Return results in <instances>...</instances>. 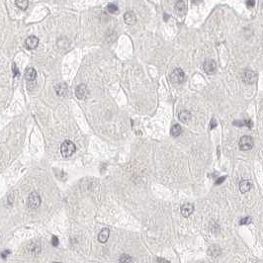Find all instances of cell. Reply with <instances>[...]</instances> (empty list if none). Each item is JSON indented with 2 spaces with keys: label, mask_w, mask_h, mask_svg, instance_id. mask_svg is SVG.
Listing matches in <instances>:
<instances>
[{
  "label": "cell",
  "mask_w": 263,
  "mask_h": 263,
  "mask_svg": "<svg viewBox=\"0 0 263 263\" xmlns=\"http://www.w3.org/2000/svg\"><path fill=\"white\" fill-rule=\"evenodd\" d=\"M75 151V145L71 141H65L61 145V152L63 157H69Z\"/></svg>",
  "instance_id": "cell-1"
},
{
  "label": "cell",
  "mask_w": 263,
  "mask_h": 263,
  "mask_svg": "<svg viewBox=\"0 0 263 263\" xmlns=\"http://www.w3.org/2000/svg\"><path fill=\"white\" fill-rule=\"evenodd\" d=\"M169 79L172 82V83H182V82L185 80V74H184V71L181 68H176L174 69L172 72L169 75Z\"/></svg>",
  "instance_id": "cell-2"
},
{
  "label": "cell",
  "mask_w": 263,
  "mask_h": 263,
  "mask_svg": "<svg viewBox=\"0 0 263 263\" xmlns=\"http://www.w3.org/2000/svg\"><path fill=\"white\" fill-rule=\"evenodd\" d=\"M28 207L30 209H37L41 205V197L37 192H32L28 197Z\"/></svg>",
  "instance_id": "cell-3"
},
{
  "label": "cell",
  "mask_w": 263,
  "mask_h": 263,
  "mask_svg": "<svg viewBox=\"0 0 263 263\" xmlns=\"http://www.w3.org/2000/svg\"><path fill=\"white\" fill-rule=\"evenodd\" d=\"M253 140L252 138L249 136H244L240 138L239 141V148L243 150V151H246V150H249L253 148Z\"/></svg>",
  "instance_id": "cell-4"
},
{
  "label": "cell",
  "mask_w": 263,
  "mask_h": 263,
  "mask_svg": "<svg viewBox=\"0 0 263 263\" xmlns=\"http://www.w3.org/2000/svg\"><path fill=\"white\" fill-rule=\"evenodd\" d=\"M256 78H257V75L256 73L254 72L252 70H249V69H246L243 71L242 73V80L245 82V83H249V84H252L256 81Z\"/></svg>",
  "instance_id": "cell-5"
},
{
  "label": "cell",
  "mask_w": 263,
  "mask_h": 263,
  "mask_svg": "<svg viewBox=\"0 0 263 263\" xmlns=\"http://www.w3.org/2000/svg\"><path fill=\"white\" fill-rule=\"evenodd\" d=\"M203 68H204L206 73L213 74V73H215V71L217 69V65L215 61H213V59H207V61H205V62L203 63Z\"/></svg>",
  "instance_id": "cell-6"
},
{
  "label": "cell",
  "mask_w": 263,
  "mask_h": 263,
  "mask_svg": "<svg viewBox=\"0 0 263 263\" xmlns=\"http://www.w3.org/2000/svg\"><path fill=\"white\" fill-rule=\"evenodd\" d=\"M75 95H76L78 99L84 100L88 95V90H87V87H86V85L85 84L78 85L76 89H75Z\"/></svg>",
  "instance_id": "cell-7"
},
{
  "label": "cell",
  "mask_w": 263,
  "mask_h": 263,
  "mask_svg": "<svg viewBox=\"0 0 263 263\" xmlns=\"http://www.w3.org/2000/svg\"><path fill=\"white\" fill-rule=\"evenodd\" d=\"M39 45V39L35 36H30L25 41V46L28 50H34Z\"/></svg>",
  "instance_id": "cell-8"
},
{
  "label": "cell",
  "mask_w": 263,
  "mask_h": 263,
  "mask_svg": "<svg viewBox=\"0 0 263 263\" xmlns=\"http://www.w3.org/2000/svg\"><path fill=\"white\" fill-rule=\"evenodd\" d=\"M194 212V206L192 204H190V203H187V204L183 205L181 207V214L183 217H189L191 214H192Z\"/></svg>",
  "instance_id": "cell-9"
},
{
  "label": "cell",
  "mask_w": 263,
  "mask_h": 263,
  "mask_svg": "<svg viewBox=\"0 0 263 263\" xmlns=\"http://www.w3.org/2000/svg\"><path fill=\"white\" fill-rule=\"evenodd\" d=\"M124 20H125L127 24L134 25L137 22V17L133 11H129V12H127L125 15H124Z\"/></svg>",
  "instance_id": "cell-10"
},
{
  "label": "cell",
  "mask_w": 263,
  "mask_h": 263,
  "mask_svg": "<svg viewBox=\"0 0 263 263\" xmlns=\"http://www.w3.org/2000/svg\"><path fill=\"white\" fill-rule=\"evenodd\" d=\"M36 76H37V71L35 70V68H33V67H28V68L26 69V71H25V78L28 81L35 80Z\"/></svg>",
  "instance_id": "cell-11"
},
{
  "label": "cell",
  "mask_w": 263,
  "mask_h": 263,
  "mask_svg": "<svg viewBox=\"0 0 263 263\" xmlns=\"http://www.w3.org/2000/svg\"><path fill=\"white\" fill-rule=\"evenodd\" d=\"M186 3L184 1H178L174 6V10L175 12L179 14V15H183L186 12Z\"/></svg>",
  "instance_id": "cell-12"
},
{
  "label": "cell",
  "mask_w": 263,
  "mask_h": 263,
  "mask_svg": "<svg viewBox=\"0 0 263 263\" xmlns=\"http://www.w3.org/2000/svg\"><path fill=\"white\" fill-rule=\"evenodd\" d=\"M109 235H110V231L108 228H103L98 235V240L101 243H105L108 240Z\"/></svg>",
  "instance_id": "cell-13"
},
{
  "label": "cell",
  "mask_w": 263,
  "mask_h": 263,
  "mask_svg": "<svg viewBox=\"0 0 263 263\" xmlns=\"http://www.w3.org/2000/svg\"><path fill=\"white\" fill-rule=\"evenodd\" d=\"M55 92L58 96H65L67 93V86L65 83H59L55 87Z\"/></svg>",
  "instance_id": "cell-14"
},
{
  "label": "cell",
  "mask_w": 263,
  "mask_h": 263,
  "mask_svg": "<svg viewBox=\"0 0 263 263\" xmlns=\"http://www.w3.org/2000/svg\"><path fill=\"white\" fill-rule=\"evenodd\" d=\"M178 117H179L180 121H181V122L187 123V122L190 121V119H191V117H192V116H191V113H190L189 111L183 110V111H181V112H179Z\"/></svg>",
  "instance_id": "cell-15"
},
{
  "label": "cell",
  "mask_w": 263,
  "mask_h": 263,
  "mask_svg": "<svg viewBox=\"0 0 263 263\" xmlns=\"http://www.w3.org/2000/svg\"><path fill=\"white\" fill-rule=\"evenodd\" d=\"M251 188V184L248 180H242L241 182L239 183V190L241 193H246L248 192Z\"/></svg>",
  "instance_id": "cell-16"
},
{
  "label": "cell",
  "mask_w": 263,
  "mask_h": 263,
  "mask_svg": "<svg viewBox=\"0 0 263 263\" xmlns=\"http://www.w3.org/2000/svg\"><path fill=\"white\" fill-rule=\"evenodd\" d=\"M208 252L210 253V255H212V256L216 257V256H219V255L221 253V249L220 248L219 245H216V244H214V245L210 246Z\"/></svg>",
  "instance_id": "cell-17"
},
{
  "label": "cell",
  "mask_w": 263,
  "mask_h": 263,
  "mask_svg": "<svg viewBox=\"0 0 263 263\" xmlns=\"http://www.w3.org/2000/svg\"><path fill=\"white\" fill-rule=\"evenodd\" d=\"M181 133H182V128L180 125H178V124H176V125H173L171 127L170 134L172 137H178L181 135Z\"/></svg>",
  "instance_id": "cell-18"
},
{
  "label": "cell",
  "mask_w": 263,
  "mask_h": 263,
  "mask_svg": "<svg viewBox=\"0 0 263 263\" xmlns=\"http://www.w3.org/2000/svg\"><path fill=\"white\" fill-rule=\"evenodd\" d=\"M15 4L21 10H26L29 5V1H27V0H17V1H15Z\"/></svg>",
  "instance_id": "cell-19"
},
{
  "label": "cell",
  "mask_w": 263,
  "mask_h": 263,
  "mask_svg": "<svg viewBox=\"0 0 263 263\" xmlns=\"http://www.w3.org/2000/svg\"><path fill=\"white\" fill-rule=\"evenodd\" d=\"M119 263H133V259L128 254H123L121 257H120Z\"/></svg>",
  "instance_id": "cell-20"
},
{
  "label": "cell",
  "mask_w": 263,
  "mask_h": 263,
  "mask_svg": "<svg viewBox=\"0 0 263 263\" xmlns=\"http://www.w3.org/2000/svg\"><path fill=\"white\" fill-rule=\"evenodd\" d=\"M107 10H108L110 13L115 14V13L118 12V6L116 5V4H114V3H110V4L107 6Z\"/></svg>",
  "instance_id": "cell-21"
},
{
  "label": "cell",
  "mask_w": 263,
  "mask_h": 263,
  "mask_svg": "<svg viewBox=\"0 0 263 263\" xmlns=\"http://www.w3.org/2000/svg\"><path fill=\"white\" fill-rule=\"evenodd\" d=\"M251 223V218H244V219L240 220L239 224L240 225H246V224H250Z\"/></svg>",
  "instance_id": "cell-22"
},
{
  "label": "cell",
  "mask_w": 263,
  "mask_h": 263,
  "mask_svg": "<svg viewBox=\"0 0 263 263\" xmlns=\"http://www.w3.org/2000/svg\"><path fill=\"white\" fill-rule=\"evenodd\" d=\"M12 71H13V75L15 77H18L19 75H20V72H19V70H18V67L16 66V65H13V67H12Z\"/></svg>",
  "instance_id": "cell-23"
},
{
  "label": "cell",
  "mask_w": 263,
  "mask_h": 263,
  "mask_svg": "<svg viewBox=\"0 0 263 263\" xmlns=\"http://www.w3.org/2000/svg\"><path fill=\"white\" fill-rule=\"evenodd\" d=\"M52 244L54 246H58V238H56V236H52Z\"/></svg>",
  "instance_id": "cell-24"
},
{
  "label": "cell",
  "mask_w": 263,
  "mask_h": 263,
  "mask_svg": "<svg viewBox=\"0 0 263 263\" xmlns=\"http://www.w3.org/2000/svg\"><path fill=\"white\" fill-rule=\"evenodd\" d=\"M255 5V1H253V0H251V1H247L246 2V6L249 7V8H251V7H253Z\"/></svg>",
  "instance_id": "cell-25"
},
{
  "label": "cell",
  "mask_w": 263,
  "mask_h": 263,
  "mask_svg": "<svg viewBox=\"0 0 263 263\" xmlns=\"http://www.w3.org/2000/svg\"><path fill=\"white\" fill-rule=\"evenodd\" d=\"M225 179V176H223V177H220L219 179H217L216 184H218V185H219V184H221V183H223V181H224Z\"/></svg>",
  "instance_id": "cell-26"
},
{
  "label": "cell",
  "mask_w": 263,
  "mask_h": 263,
  "mask_svg": "<svg viewBox=\"0 0 263 263\" xmlns=\"http://www.w3.org/2000/svg\"><path fill=\"white\" fill-rule=\"evenodd\" d=\"M157 262L158 263H169L168 260H165L163 258H157Z\"/></svg>",
  "instance_id": "cell-27"
},
{
  "label": "cell",
  "mask_w": 263,
  "mask_h": 263,
  "mask_svg": "<svg viewBox=\"0 0 263 263\" xmlns=\"http://www.w3.org/2000/svg\"><path fill=\"white\" fill-rule=\"evenodd\" d=\"M217 126V122L215 121V119H213L211 121V129H214Z\"/></svg>",
  "instance_id": "cell-28"
},
{
  "label": "cell",
  "mask_w": 263,
  "mask_h": 263,
  "mask_svg": "<svg viewBox=\"0 0 263 263\" xmlns=\"http://www.w3.org/2000/svg\"><path fill=\"white\" fill-rule=\"evenodd\" d=\"M8 254H9V251H8V250H6V251H3L1 256H2L3 258H6V257H7V255H8Z\"/></svg>",
  "instance_id": "cell-29"
},
{
  "label": "cell",
  "mask_w": 263,
  "mask_h": 263,
  "mask_svg": "<svg viewBox=\"0 0 263 263\" xmlns=\"http://www.w3.org/2000/svg\"><path fill=\"white\" fill-rule=\"evenodd\" d=\"M202 1H193L192 3H195V4H198V3H201Z\"/></svg>",
  "instance_id": "cell-30"
},
{
  "label": "cell",
  "mask_w": 263,
  "mask_h": 263,
  "mask_svg": "<svg viewBox=\"0 0 263 263\" xmlns=\"http://www.w3.org/2000/svg\"><path fill=\"white\" fill-rule=\"evenodd\" d=\"M54 263H61V262H54Z\"/></svg>",
  "instance_id": "cell-31"
}]
</instances>
